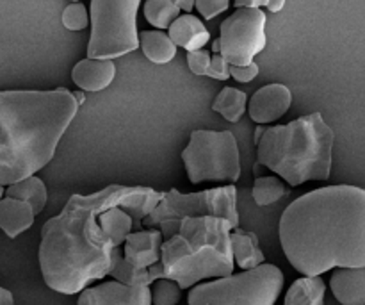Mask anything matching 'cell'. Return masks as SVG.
I'll use <instances>...</instances> for the list:
<instances>
[{
  "label": "cell",
  "instance_id": "37",
  "mask_svg": "<svg viewBox=\"0 0 365 305\" xmlns=\"http://www.w3.org/2000/svg\"><path fill=\"white\" fill-rule=\"evenodd\" d=\"M73 95H75V99H77L78 106H82V104L86 102V96H84V93H82V91H75Z\"/></svg>",
  "mask_w": 365,
  "mask_h": 305
},
{
  "label": "cell",
  "instance_id": "36",
  "mask_svg": "<svg viewBox=\"0 0 365 305\" xmlns=\"http://www.w3.org/2000/svg\"><path fill=\"white\" fill-rule=\"evenodd\" d=\"M285 0H267L266 7L271 11V13H278V11L284 9Z\"/></svg>",
  "mask_w": 365,
  "mask_h": 305
},
{
  "label": "cell",
  "instance_id": "5",
  "mask_svg": "<svg viewBox=\"0 0 365 305\" xmlns=\"http://www.w3.org/2000/svg\"><path fill=\"white\" fill-rule=\"evenodd\" d=\"M255 143V166L269 168L289 186L330 179L335 132L321 113L305 114L287 125L259 127Z\"/></svg>",
  "mask_w": 365,
  "mask_h": 305
},
{
  "label": "cell",
  "instance_id": "31",
  "mask_svg": "<svg viewBox=\"0 0 365 305\" xmlns=\"http://www.w3.org/2000/svg\"><path fill=\"white\" fill-rule=\"evenodd\" d=\"M210 63V54L207 50L200 49L195 52H187V64L189 70L195 75H207V68Z\"/></svg>",
  "mask_w": 365,
  "mask_h": 305
},
{
  "label": "cell",
  "instance_id": "38",
  "mask_svg": "<svg viewBox=\"0 0 365 305\" xmlns=\"http://www.w3.org/2000/svg\"><path fill=\"white\" fill-rule=\"evenodd\" d=\"M212 52L214 54H220V39L212 41Z\"/></svg>",
  "mask_w": 365,
  "mask_h": 305
},
{
  "label": "cell",
  "instance_id": "21",
  "mask_svg": "<svg viewBox=\"0 0 365 305\" xmlns=\"http://www.w3.org/2000/svg\"><path fill=\"white\" fill-rule=\"evenodd\" d=\"M139 45L146 59L155 64H166L177 56V45L163 31H143L139 34Z\"/></svg>",
  "mask_w": 365,
  "mask_h": 305
},
{
  "label": "cell",
  "instance_id": "9",
  "mask_svg": "<svg viewBox=\"0 0 365 305\" xmlns=\"http://www.w3.org/2000/svg\"><path fill=\"white\" fill-rule=\"evenodd\" d=\"M189 216L225 218L230 221L232 227L237 229V188L230 184L198 193H180L173 188L164 195L159 206L143 220L141 225L148 229L159 227V231L164 232L182 218Z\"/></svg>",
  "mask_w": 365,
  "mask_h": 305
},
{
  "label": "cell",
  "instance_id": "18",
  "mask_svg": "<svg viewBox=\"0 0 365 305\" xmlns=\"http://www.w3.org/2000/svg\"><path fill=\"white\" fill-rule=\"evenodd\" d=\"M230 245L234 264L241 268L242 271L255 270L266 261L264 252L259 246V238L253 232L242 231L239 227L234 229L230 232Z\"/></svg>",
  "mask_w": 365,
  "mask_h": 305
},
{
  "label": "cell",
  "instance_id": "35",
  "mask_svg": "<svg viewBox=\"0 0 365 305\" xmlns=\"http://www.w3.org/2000/svg\"><path fill=\"white\" fill-rule=\"evenodd\" d=\"M171 2H173L180 11L184 9L185 13H191V11L195 9V0H171Z\"/></svg>",
  "mask_w": 365,
  "mask_h": 305
},
{
  "label": "cell",
  "instance_id": "23",
  "mask_svg": "<svg viewBox=\"0 0 365 305\" xmlns=\"http://www.w3.org/2000/svg\"><path fill=\"white\" fill-rule=\"evenodd\" d=\"M109 275L116 282H121V284L125 286H132V288H139V286H152L153 282L160 279L155 264L150 268H135L123 259V254L118 257Z\"/></svg>",
  "mask_w": 365,
  "mask_h": 305
},
{
  "label": "cell",
  "instance_id": "15",
  "mask_svg": "<svg viewBox=\"0 0 365 305\" xmlns=\"http://www.w3.org/2000/svg\"><path fill=\"white\" fill-rule=\"evenodd\" d=\"M330 288L339 304L365 305V266L335 268Z\"/></svg>",
  "mask_w": 365,
  "mask_h": 305
},
{
  "label": "cell",
  "instance_id": "2",
  "mask_svg": "<svg viewBox=\"0 0 365 305\" xmlns=\"http://www.w3.org/2000/svg\"><path fill=\"white\" fill-rule=\"evenodd\" d=\"M280 243L303 277L365 266V191L339 184L302 195L282 213Z\"/></svg>",
  "mask_w": 365,
  "mask_h": 305
},
{
  "label": "cell",
  "instance_id": "20",
  "mask_svg": "<svg viewBox=\"0 0 365 305\" xmlns=\"http://www.w3.org/2000/svg\"><path fill=\"white\" fill-rule=\"evenodd\" d=\"M6 196L29 204L32 207V211H34V214H39L45 209L48 191H46V186L41 179L36 177V175H31V177L24 179V181H18L14 184H11L6 189Z\"/></svg>",
  "mask_w": 365,
  "mask_h": 305
},
{
  "label": "cell",
  "instance_id": "27",
  "mask_svg": "<svg viewBox=\"0 0 365 305\" xmlns=\"http://www.w3.org/2000/svg\"><path fill=\"white\" fill-rule=\"evenodd\" d=\"M152 304L153 305H177L182 299L180 286L170 279H159L153 282Z\"/></svg>",
  "mask_w": 365,
  "mask_h": 305
},
{
  "label": "cell",
  "instance_id": "1",
  "mask_svg": "<svg viewBox=\"0 0 365 305\" xmlns=\"http://www.w3.org/2000/svg\"><path fill=\"white\" fill-rule=\"evenodd\" d=\"M166 193L146 186L110 184L93 195H71L57 216L41 229L38 259L45 284L63 295H77L91 282L102 281L121 256L103 234L98 216L121 207L141 227Z\"/></svg>",
  "mask_w": 365,
  "mask_h": 305
},
{
  "label": "cell",
  "instance_id": "24",
  "mask_svg": "<svg viewBox=\"0 0 365 305\" xmlns=\"http://www.w3.org/2000/svg\"><path fill=\"white\" fill-rule=\"evenodd\" d=\"M246 104H248V95L245 91L237 88H225L214 100L212 111L220 113L225 120L235 124L245 114Z\"/></svg>",
  "mask_w": 365,
  "mask_h": 305
},
{
  "label": "cell",
  "instance_id": "39",
  "mask_svg": "<svg viewBox=\"0 0 365 305\" xmlns=\"http://www.w3.org/2000/svg\"><path fill=\"white\" fill-rule=\"evenodd\" d=\"M4 193H6V191H4V186H0V200L4 199Z\"/></svg>",
  "mask_w": 365,
  "mask_h": 305
},
{
  "label": "cell",
  "instance_id": "34",
  "mask_svg": "<svg viewBox=\"0 0 365 305\" xmlns=\"http://www.w3.org/2000/svg\"><path fill=\"white\" fill-rule=\"evenodd\" d=\"M0 305H14V296L9 289L0 286Z\"/></svg>",
  "mask_w": 365,
  "mask_h": 305
},
{
  "label": "cell",
  "instance_id": "10",
  "mask_svg": "<svg viewBox=\"0 0 365 305\" xmlns=\"http://www.w3.org/2000/svg\"><path fill=\"white\" fill-rule=\"evenodd\" d=\"M220 54L230 66H245L267 45L266 13L253 7H239L221 24Z\"/></svg>",
  "mask_w": 365,
  "mask_h": 305
},
{
  "label": "cell",
  "instance_id": "22",
  "mask_svg": "<svg viewBox=\"0 0 365 305\" xmlns=\"http://www.w3.org/2000/svg\"><path fill=\"white\" fill-rule=\"evenodd\" d=\"M98 224L102 227L103 234L109 238V241L113 243L116 249H120L125 243L127 236L130 234L132 229H134V220H132L130 214L127 213L121 207H110V209L103 211L98 216Z\"/></svg>",
  "mask_w": 365,
  "mask_h": 305
},
{
  "label": "cell",
  "instance_id": "8",
  "mask_svg": "<svg viewBox=\"0 0 365 305\" xmlns=\"http://www.w3.org/2000/svg\"><path fill=\"white\" fill-rule=\"evenodd\" d=\"M185 171L192 184L230 182L241 177V154L237 139L230 131L196 129L182 152Z\"/></svg>",
  "mask_w": 365,
  "mask_h": 305
},
{
  "label": "cell",
  "instance_id": "7",
  "mask_svg": "<svg viewBox=\"0 0 365 305\" xmlns=\"http://www.w3.org/2000/svg\"><path fill=\"white\" fill-rule=\"evenodd\" d=\"M141 0H91L89 59H116L139 49L138 11Z\"/></svg>",
  "mask_w": 365,
  "mask_h": 305
},
{
  "label": "cell",
  "instance_id": "16",
  "mask_svg": "<svg viewBox=\"0 0 365 305\" xmlns=\"http://www.w3.org/2000/svg\"><path fill=\"white\" fill-rule=\"evenodd\" d=\"M168 36L177 46H182L187 52L203 49L209 43L210 34L202 20L192 14H180L168 29Z\"/></svg>",
  "mask_w": 365,
  "mask_h": 305
},
{
  "label": "cell",
  "instance_id": "33",
  "mask_svg": "<svg viewBox=\"0 0 365 305\" xmlns=\"http://www.w3.org/2000/svg\"><path fill=\"white\" fill-rule=\"evenodd\" d=\"M267 0H235V7H253V9H260L266 6Z\"/></svg>",
  "mask_w": 365,
  "mask_h": 305
},
{
  "label": "cell",
  "instance_id": "32",
  "mask_svg": "<svg viewBox=\"0 0 365 305\" xmlns=\"http://www.w3.org/2000/svg\"><path fill=\"white\" fill-rule=\"evenodd\" d=\"M259 75V66L255 63L245 64V66H230V77L237 82H252Z\"/></svg>",
  "mask_w": 365,
  "mask_h": 305
},
{
  "label": "cell",
  "instance_id": "40",
  "mask_svg": "<svg viewBox=\"0 0 365 305\" xmlns=\"http://www.w3.org/2000/svg\"><path fill=\"white\" fill-rule=\"evenodd\" d=\"M71 2H81V0H71Z\"/></svg>",
  "mask_w": 365,
  "mask_h": 305
},
{
  "label": "cell",
  "instance_id": "12",
  "mask_svg": "<svg viewBox=\"0 0 365 305\" xmlns=\"http://www.w3.org/2000/svg\"><path fill=\"white\" fill-rule=\"evenodd\" d=\"M292 104V93L285 84H267L253 93L248 113L255 124L266 125L284 116Z\"/></svg>",
  "mask_w": 365,
  "mask_h": 305
},
{
  "label": "cell",
  "instance_id": "25",
  "mask_svg": "<svg viewBox=\"0 0 365 305\" xmlns=\"http://www.w3.org/2000/svg\"><path fill=\"white\" fill-rule=\"evenodd\" d=\"M289 193H291L289 186H285L284 181H280L278 177H259V175H257L252 189L253 200L260 207L271 206V204L287 196Z\"/></svg>",
  "mask_w": 365,
  "mask_h": 305
},
{
  "label": "cell",
  "instance_id": "17",
  "mask_svg": "<svg viewBox=\"0 0 365 305\" xmlns=\"http://www.w3.org/2000/svg\"><path fill=\"white\" fill-rule=\"evenodd\" d=\"M34 218L36 214L29 204L9 196L0 200V229L7 238L14 239L21 232L29 231L34 224Z\"/></svg>",
  "mask_w": 365,
  "mask_h": 305
},
{
  "label": "cell",
  "instance_id": "29",
  "mask_svg": "<svg viewBox=\"0 0 365 305\" xmlns=\"http://www.w3.org/2000/svg\"><path fill=\"white\" fill-rule=\"evenodd\" d=\"M195 6L205 20H212L217 14L228 9L230 0H195Z\"/></svg>",
  "mask_w": 365,
  "mask_h": 305
},
{
  "label": "cell",
  "instance_id": "19",
  "mask_svg": "<svg viewBox=\"0 0 365 305\" xmlns=\"http://www.w3.org/2000/svg\"><path fill=\"white\" fill-rule=\"evenodd\" d=\"M327 284L321 277H302L292 282L284 305H324Z\"/></svg>",
  "mask_w": 365,
  "mask_h": 305
},
{
  "label": "cell",
  "instance_id": "6",
  "mask_svg": "<svg viewBox=\"0 0 365 305\" xmlns=\"http://www.w3.org/2000/svg\"><path fill=\"white\" fill-rule=\"evenodd\" d=\"M284 274L274 264L232 274L192 286L189 305H274L284 288Z\"/></svg>",
  "mask_w": 365,
  "mask_h": 305
},
{
  "label": "cell",
  "instance_id": "14",
  "mask_svg": "<svg viewBox=\"0 0 365 305\" xmlns=\"http://www.w3.org/2000/svg\"><path fill=\"white\" fill-rule=\"evenodd\" d=\"M116 77V66L110 59H86L78 61L71 70V79L81 91H102L109 88Z\"/></svg>",
  "mask_w": 365,
  "mask_h": 305
},
{
  "label": "cell",
  "instance_id": "13",
  "mask_svg": "<svg viewBox=\"0 0 365 305\" xmlns=\"http://www.w3.org/2000/svg\"><path fill=\"white\" fill-rule=\"evenodd\" d=\"M164 236L159 229L130 232L125 239L123 259L135 268H150L160 261Z\"/></svg>",
  "mask_w": 365,
  "mask_h": 305
},
{
  "label": "cell",
  "instance_id": "30",
  "mask_svg": "<svg viewBox=\"0 0 365 305\" xmlns=\"http://www.w3.org/2000/svg\"><path fill=\"white\" fill-rule=\"evenodd\" d=\"M207 75L216 79V81H227V79H230V64L227 63V59H225L221 54H214V56L210 57Z\"/></svg>",
  "mask_w": 365,
  "mask_h": 305
},
{
  "label": "cell",
  "instance_id": "28",
  "mask_svg": "<svg viewBox=\"0 0 365 305\" xmlns=\"http://www.w3.org/2000/svg\"><path fill=\"white\" fill-rule=\"evenodd\" d=\"M63 25L68 31H84L89 25V14L84 4L71 2L70 6L64 7L63 11Z\"/></svg>",
  "mask_w": 365,
  "mask_h": 305
},
{
  "label": "cell",
  "instance_id": "26",
  "mask_svg": "<svg viewBox=\"0 0 365 305\" xmlns=\"http://www.w3.org/2000/svg\"><path fill=\"white\" fill-rule=\"evenodd\" d=\"M178 16L180 9L171 0H146L145 18L155 29H170Z\"/></svg>",
  "mask_w": 365,
  "mask_h": 305
},
{
  "label": "cell",
  "instance_id": "3",
  "mask_svg": "<svg viewBox=\"0 0 365 305\" xmlns=\"http://www.w3.org/2000/svg\"><path fill=\"white\" fill-rule=\"evenodd\" d=\"M78 107L66 88L0 91V186L36 175L53 159Z\"/></svg>",
  "mask_w": 365,
  "mask_h": 305
},
{
  "label": "cell",
  "instance_id": "11",
  "mask_svg": "<svg viewBox=\"0 0 365 305\" xmlns=\"http://www.w3.org/2000/svg\"><path fill=\"white\" fill-rule=\"evenodd\" d=\"M77 305H152L150 286H125L121 282H102L82 289Z\"/></svg>",
  "mask_w": 365,
  "mask_h": 305
},
{
  "label": "cell",
  "instance_id": "4",
  "mask_svg": "<svg viewBox=\"0 0 365 305\" xmlns=\"http://www.w3.org/2000/svg\"><path fill=\"white\" fill-rule=\"evenodd\" d=\"M232 231L234 227L225 218H182L163 232L160 261L155 264L159 277L175 281L180 289H191L202 281L232 275Z\"/></svg>",
  "mask_w": 365,
  "mask_h": 305
}]
</instances>
